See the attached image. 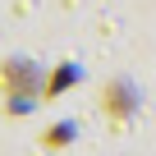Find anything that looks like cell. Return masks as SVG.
I'll list each match as a JSON object with an SVG mask.
<instances>
[{
    "label": "cell",
    "instance_id": "obj_1",
    "mask_svg": "<svg viewBox=\"0 0 156 156\" xmlns=\"http://www.w3.org/2000/svg\"><path fill=\"white\" fill-rule=\"evenodd\" d=\"M101 101H106V110H110L115 119H124V115L133 110V87L124 83V78H110L106 92H101Z\"/></svg>",
    "mask_w": 156,
    "mask_h": 156
},
{
    "label": "cell",
    "instance_id": "obj_2",
    "mask_svg": "<svg viewBox=\"0 0 156 156\" xmlns=\"http://www.w3.org/2000/svg\"><path fill=\"white\" fill-rule=\"evenodd\" d=\"M0 73H5V78H0V87H5V92H14V87L28 92V87H32V64H28V60H9Z\"/></svg>",
    "mask_w": 156,
    "mask_h": 156
},
{
    "label": "cell",
    "instance_id": "obj_3",
    "mask_svg": "<svg viewBox=\"0 0 156 156\" xmlns=\"http://www.w3.org/2000/svg\"><path fill=\"white\" fill-rule=\"evenodd\" d=\"M73 83V69H60V73H51V83H46V92H64Z\"/></svg>",
    "mask_w": 156,
    "mask_h": 156
},
{
    "label": "cell",
    "instance_id": "obj_4",
    "mask_svg": "<svg viewBox=\"0 0 156 156\" xmlns=\"http://www.w3.org/2000/svg\"><path fill=\"white\" fill-rule=\"evenodd\" d=\"M73 138V129L69 124H60V129H46V147H60V142H69Z\"/></svg>",
    "mask_w": 156,
    "mask_h": 156
}]
</instances>
